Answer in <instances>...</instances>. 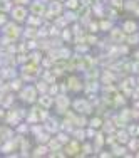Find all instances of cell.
<instances>
[{"label": "cell", "instance_id": "1", "mask_svg": "<svg viewBox=\"0 0 139 158\" xmlns=\"http://www.w3.org/2000/svg\"><path fill=\"white\" fill-rule=\"evenodd\" d=\"M124 29H126L127 32H133V29H136V25H134L133 22H127V24L124 25Z\"/></svg>", "mask_w": 139, "mask_h": 158}]
</instances>
